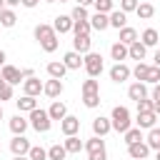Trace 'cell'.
<instances>
[{
  "label": "cell",
  "instance_id": "1",
  "mask_svg": "<svg viewBox=\"0 0 160 160\" xmlns=\"http://www.w3.org/2000/svg\"><path fill=\"white\" fill-rule=\"evenodd\" d=\"M35 40L40 42V48L45 50V52H55L58 50V32L52 30V25H48V22H40V25H35Z\"/></svg>",
  "mask_w": 160,
  "mask_h": 160
},
{
  "label": "cell",
  "instance_id": "2",
  "mask_svg": "<svg viewBox=\"0 0 160 160\" xmlns=\"http://www.w3.org/2000/svg\"><path fill=\"white\" fill-rule=\"evenodd\" d=\"M110 122H112V130H115V132H122V135H125V132L132 128L130 110H128L125 105H115L112 112H110Z\"/></svg>",
  "mask_w": 160,
  "mask_h": 160
},
{
  "label": "cell",
  "instance_id": "3",
  "mask_svg": "<svg viewBox=\"0 0 160 160\" xmlns=\"http://www.w3.org/2000/svg\"><path fill=\"white\" fill-rule=\"evenodd\" d=\"M30 128L32 130H38V132H48L50 128H52V120H50V115H48V110H42V108H35L32 112H30Z\"/></svg>",
  "mask_w": 160,
  "mask_h": 160
},
{
  "label": "cell",
  "instance_id": "4",
  "mask_svg": "<svg viewBox=\"0 0 160 160\" xmlns=\"http://www.w3.org/2000/svg\"><path fill=\"white\" fill-rule=\"evenodd\" d=\"M82 60H85L82 68H85V72H88L90 78H98V75L105 70V62H102V55H100V52H88Z\"/></svg>",
  "mask_w": 160,
  "mask_h": 160
},
{
  "label": "cell",
  "instance_id": "5",
  "mask_svg": "<svg viewBox=\"0 0 160 160\" xmlns=\"http://www.w3.org/2000/svg\"><path fill=\"white\" fill-rule=\"evenodd\" d=\"M0 75H2V80H5L8 85H18V82H25V78H22V70H18L15 65H2Z\"/></svg>",
  "mask_w": 160,
  "mask_h": 160
},
{
  "label": "cell",
  "instance_id": "6",
  "mask_svg": "<svg viewBox=\"0 0 160 160\" xmlns=\"http://www.w3.org/2000/svg\"><path fill=\"white\" fill-rule=\"evenodd\" d=\"M30 148H32V145H30V140H28L25 135H15V138L10 140V152H12V155H28Z\"/></svg>",
  "mask_w": 160,
  "mask_h": 160
},
{
  "label": "cell",
  "instance_id": "7",
  "mask_svg": "<svg viewBox=\"0 0 160 160\" xmlns=\"http://www.w3.org/2000/svg\"><path fill=\"white\" fill-rule=\"evenodd\" d=\"M130 75H132V70H130L125 62H115V65L110 68V80H112V82H125Z\"/></svg>",
  "mask_w": 160,
  "mask_h": 160
},
{
  "label": "cell",
  "instance_id": "8",
  "mask_svg": "<svg viewBox=\"0 0 160 160\" xmlns=\"http://www.w3.org/2000/svg\"><path fill=\"white\" fill-rule=\"evenodd\" d=\"M60 130H62V135H65V138H70V135H78V132H80V118H75V115H68L65 120H60Z\"/></svg>",
  "mask_w": 160,
  "mask_h": 160
},
{
  "label": "cell",
  "instance_id": "9",
  "mask_svg": "<svg viewBox=\"0 0 160 160\" xmlns=\"http://www.w3.org/2000/svg\"><path fill=\"white\" fill-rule=\"evenodd\" d=\"M72 50L80 52V55L92 52V40H90V35H75V40H72Z\"/></svg>",
  "mask_w": 160,
  "mask_h": 160
},
{
  "label": "cell",
  "instance_id": "10",
  "mask_svg": "<svg viewBox=\"0 0 160 160\" xmlns=\"http://www.w3.org/2000/svg\"><path fill=\"white\" fill-rule=\"evenodd\" d=\"M128 155H130L132 160H145V158L150 155V148H148L145 140H140V142H135V145H128Z\"/></svg>",
  "mask_w": 160,
  "mask_h": 160
},
{
  "label": "cell",
  "instance_id": "11",
  "mask_svg": "<svg viewBox=\"0 0 160 160\" xmlns=\"http://www.w3.org/2000/svg\"><path fill=\"white\" fill-rule=\"evenodd\" d=\"M42 88H45V82H40L38 78H28V80L22 82V92L30 95V98H38V95L42 92Z\"/></svg>",
  "mask_w": 160,
  "mask_h": 160
},
{
  "label": "cell",
  "instance_id": "12",
  "mask_svg": "<svg viewBox=\"0 0 160 160\" xmlns=\"http://www.w3.org/2000/svg\"><path fill=\"white\" fill-rule=\"evenodd\" d=\"M62 90H65V85H62V80H55V78H50L48 82H45V88H42V92L48 95V98H60L62 95Z\"/></svg>",
  "mask_w": 160,
  "mask_h": 160
},
{
  "label": "cell",
  "instance_id": "13",
  "mask_svg": "<svg viewBox=\"0 0 160 160\" xmlns=\"http://www.w3.org/2000/svg\"><path fill=\"white\" fill-rule=\"evenodd\" d=\"M128 98H130V100H135V102L145 100V98H148V85H145V82H138V80H135V82H132V85L128 88Z\"/></svg>",
  "mask_w": 160,
  "mask_h": 160
},
{
  "label": "cell",
  "instance_id": "14",
  "mask_svg": "<svg viewBox=\"0 0 160 160\" xmlns=\"http://www.w3.org/2000/svg\"><path fill=\"white\" fill-rule=\"evenodd\" d=\"M110 130H112L110 118H102V115H100V118H95V120H92V132H95L98 138H105Z\"/></svg>",
  "mask_w": 160,
  "mask_h": 160
},
{
  "label": "cell",
  "instance_id": "15",
  "mask_svg": "<svg viewBox=\"0 0 160 160\" xmlns=\"http://www.w3.org/2000/svg\"><path fill=\"white\" fill-rule=\"evenodd\" d=\"M72 25H75V22H72V18H70V15H58V18H55V22H52V30L62 35V32H72Z\"/></svg>",
  "mask_w": 160,
  "mask_h": 160
},
{
  "label": "cell",
  "instance_id": "16",
  "mask_svg": "<svg viewBox=\"0 0 160 160\" xmlns=\"http://www.w3.org/2000/svg\"><path fill=\"white\" fill-rule=\"evenodd\" d=\"M82 58H85V55H80V52L70 50V52H65V55H62V62H65V68H68V70H80V65L85 62Z\"/></svg>",
  "mask_w": 160,
  "mask_h": 160
},
{
  "label": "cell",
  "instance_id": "17",
  "mask_svg": "<svg viewBox=\"0 0 160 160\" xmlns=\"http://www.w3.org/2000/svg\"><path fill=\"white\" fill-rule=\"evenodd\" d=\"M48 115H50V120H65L68 118V105L60 102V100H52V105L48 108Z\"/></svg>",
  "mask_w": 160,
  "mask_h": 160
},
{
  "label": "cell",
  "instance_id": "18",
  "mask_svg": "<svg viewBox=\"0 0 160 160\" xmlns=\"http://www.w3.org/2000/svg\"><path fill=\"white\" fill-rule=\"evenodd\" d=\"M28 125H30V120H25V118H22L20 112L10 118V132H12V135H25Z\"/></svg>",
  "mask_w": 160,
  "mask_h": 160
},
{
  "label": "cell",
  "instance_id": "19",
  "mask_svg": "<svg viewBox=\"0 0 160 160\" xmlns=\"http://www.w3.org/2000/svg\"><path fill=\"white\" fill-rule=\"evenodd\" d=\"M155 120H158L155 112H138V118H135V122H138L140 130H152L155 128Z\"/></svg>",
  "mask_w": 160,
  "mask_h": 160
},
{
  "label": "cell",
  "instance_id": "20",
  "mask_svg": "<svg viewBox=\"0 0 160 160\" xmlns=\"http://www.w3.org/2000/svg\"><path fill=\"white\" fill-rule=\"evenodd\" d=\"M140 42H142L145 48H155V45L160 42V32H158L155 28H148V30H142V35H140Z\"/></svg>",
  "mask_w": 160,
  "mask_h": 160
},
{
  "label": "cell",
  "instance_id": "21",
  "mask_svg": "<svg viewBox=\"0 0 160 160\" xmlns=\"http://www.w3.org/2000/svg\"><path fill=\"white\" fill-rule=\"evenodd\" d=\"M145 55H148V48H145L140 40H135V42L128 48V58H132V60H138V62H142Z\"/></svg>",
  "mask_w": 160,
  "mask_h": 160
},
{
  "label": "cell",
  "instance_id": "22",
  "mask_svg": "<svg viewBox=\"0 0 160 160\" xmlns=\"http://www.w3.org/2000/svg\"><path fill=\"white\" fill-rule=\"evenodd\" d=\"M65 72H68V68H65V62H62V60H52V62H48V75H50V78L62 80V78H65Z\"/></svg>",
  "mask_w": 160,
  "mask_h": 160
},
{
  "label": "cell",
  "instance_id": "23",
  "mask_svg": "<svg viewBox=\"0 0 160 160\" xmlns=\"http://www.w3.org/2000/svg\"><path fill=\"white\" fill-rule=\"evenodd\" d=\"M65 150H68V155H78L80 150H85V142L78 138V135H70V138H65Z\"/></svg>",
  "mask_w": 160,
  "mask_h": 160
},
{
  "label": "cell",
  "instance_id": "24",
  "mask_svg": "<svg viewBox=\"0 0 160 160\" xmlns=\"http://www.w3.org/2000/svg\"><path fill=\"white\" fill-rule=\"evenodd\" d=\"M90 25H92V30H108L110 28V15H105V12H95L92 18H90Z\"/></svg>",
  "mask_w": 160,
  "mask_h": 160
},
{
  "label": "cell",
  "instance_id": "25",
  "mask_svg": "<svg viewBox=\"0 0 160 160\" xmlns=\"http://www.w3.org/2000/svg\"><path fill=\"white\" fill-rule=\"evenodd\" d=\"M110 28H115V30L128 28V15H125L122 10H112V12H110Z\"/></svg>",
  "mask_w": 160,
  "mask_h": 160
},
{
  "label": "cell",
  "instance_id": "26",
  "mask_svg": "<svg viewBox=\"0 0 160 160\" xmlns=\"http://www.w3.org/2000/svg\"><path fill=\"white\" fill-rule=\"evenodd\" d=\"M15 105H18V112H32L38 108V100L30 98V95H22L20 100H15Z\"/></svg>",
  "mask_w": 160,
  "mask_h": 160
},
{
  "label": "cell",
  "instance_id": "27",
  "mask_svg": "<svg viewBox=\"0 0 160 160\" xmlns=\"http://www.w3.org/2000/svg\"><path fill=\"white\" fill-rule=\"evenodd\" d=\"M110 55H112V60H115V62H122V60L128 58V45H122L120 40H118V42H112V45H110Z\"/></svg>",
  "mask_w": 160,
  "mask_h": 160
},
{
  "label": "cell",
  "instance_id": "28",
  "mask_svg": "<svg viewBox=\"0 0 160 160\" xmlns=\"http://www.w3.org/2000/svg\"><path fill=\"white\" fill-rule=\"evenodd\" d=\"M118 32H120V38H118V40H120L122 45H128V48L138 40V30H135V28H122V30H118Z\"/></svg>",
  "mask_w": 160,
  "mask_h": 160
},
{
  "label": "cell",
  "instance_id": "29",
  "mask_svg": "<svg viewBox=\"0 0 160 160\" xmlns=\"http://www.w3.org/2000/svg\"><path fill=\"white\" fill-rule=\"evenodd\" d=\"M85 150H88V155H92V152H102V150H105V140L98 138V135H92V138L85 142Z\"/></svg>",
  "mask_w": 160,
  "mask_h": 160
},
{
  "label": "cell",
  "instance_id": "30",
  "mask_svg": "<svg viewBox=\"0 0 160 160\" xmlns=\"http://www.w3.org/2000/svg\"><path fill=\"white\" fill-rule=\"evenodd\" d=\"M65 158H68L65 145L55 142V145H50V148H48V160H65Z\"/></svg>",
  "mask_w": 160,
  "mask_h": 160
},
{
  "label": "cell",
  "instance_id": "31",
  "mask_svg": "<svg viewBox=\"0 0 160 160\" xmlns=\"http://www.w3.org/2000/svg\"><path fill=\"white\" fill-rule=\"evenodd\" d=\"M135 15H138L140 20H150V18L155 15V5H152V2H140L138 10H135Z\"/></svg>",
  "mask_w": 160,
  "mask_h": 160
},
{
  "label": "cell",
  "instance_id": "32",
  "mask_svg": "<svg viewBox=\"0 0 160 160\" xmlns=\"http://www.w3.org/2000/svg\"><path fill=\"white\" fill-rule=\"evenodd\" d=\"M15 22H18V15H15L10 8H5L2 15H0V28H12Z\"/></svg>",
  "mask_w": 160,
  "mask_h": 160
},
{
  "label": "cell",
  "instance_id": "33",
  "mask_svg": "<svg viewBox=\"0 0 160 160\" xmlns=\"http://www.w3.org/2000/svg\"><path fill=\"white\" fill-rule=\"evenodd\" d=\"M122 138H125V145H135V142L142 140V130H140V128H130Z\"/></svg>",
  "mask_w": 160,
  "mask_h": 160
},
{
  "label": "cell",
  "instance_id": "34",
  "mask_svg": "<svg viewBox=\"0 0 160 160\" xmlns=\"http://www.w3.org/2000/svg\"><path fill=\"white\" fill-rule=\"evenodd\" d=\"M148 148L150 150H160V128H152L150 132H148Z\"/></svg>",
  "mask_w": 160,
  "mask_h": 160
},
{
  "label": "cell",
  "instance_id": "35",
  "mask_svg": "<svg viewBox=\"0 0 160 160\" xmlns=\"http://www.w3.org/2000/svg\"><path fill=\"white\" fill-rule=\"evenodd\" d=\"M148 70H150V65H148V62H138V65L132 68V75H135V80H138V82H145V78H148Z\"/></svg>",
  "mask_w": 160,
  "mask_h": 160
},
{
  "label": "cell",
  "instance_id": "36",
  "mask_svg": "<svg viewBox=\"0 0 160 160\" xmlns=\"http://www.w3.org/2000/svg\"><path fill=\"white\" fill-rule=\"evenodd\" d=\"M80 92H82V95H85V92H100V82H98L95 78H88V80H82Z\"/></svg>",
  "mask_w": 160,
  "mask_h": 160
},
{
  "label": "cell",
  "instance_id": "37",
  "mask_svg": "<svg viewBox=\"0 0 160 160\" xmlns=\"http://www.w3.org/2000/svg\"><path fill=\"white\" fill-rule=\"evenodd\" d=\"M82 105L90 108V110L98 108V105H100V92H85V95H82Z\"/></svg>",
  "mask_w": 160,
  "mask_h": 160
},
{
  "label": "cell",
  "instance_id": "38",
  "mask_svg": "<svg viewBox=\"0 0 160 160\" xmlns=\"http://www.w3.org/2000/svg\"><path fill=\"white\" fill-rule=\"evenodd\" d=\"M90 30H92L90 20H80V22L72 25V32H75V35H90Z\"/></svg>",
  "mask_w": 160,
  "mask_h": 160
},
{
  "label": "cell",
  "instance_id": "39",
  "mask_svg": "<svg viewBox=\"0 0 160 160\" xmlns=\"http://www.w3.org/2000/svg\"><path fill=\"white\" fill-rule=\"evenodd\" d=\"M28 158H30V160H48V150L40 148V145H32L30 152H28Z\"/></svg>",
  "mask_w": 160,
  "mask_h": 160
},
{
  "label": "cell",
  "instance_id": "40",
  "mask_svg": "<svg viewBox=\"0 0 160 160\" xmlns=\"http://www.w3.org/2000/svg\"><path fill=\"white\" fill-rule=\"evenodd\" d=\"M70 18H72V22H80V20H90V18H88V10H85L82 5H75V8H72V12H70Z\"/></svg>",
  "mask_w": 160,
  "mask_h": 160
},
{
  "label": "cell",
  "instance_id": "41",
  "mask_svg": "<svg viewBox=\"0 0 160 160\" xmlns=\"http://www.w3.org/2000/svg\"><path fill=\"white\" fill-rule=\"evenodd\" d=\"M92 5H95V12H105V15L112 12V0H95Z\"/></svg>",
  "mask_w": 160,
  "mask_h": 160
},
{
  "label": "cell",
  "instance_id": "42",
  "mask_svg": "<svg viewBox=\"0 0 160 160\" xmlns=\"http://www.w3.org/2000/svg\"><path fill=\"white\" fill-rule=\"evenodd\" d=\"M138 5H140V0H120V10H122L125 15H128V12H135Z\"/></svg>",
  "mask_w": 160,
  "mask_h": 160
},
{
  "label": "cell",
  "instance_id": "43",
  "mask_svg": "<svg viewBox=\"0 0 160 160\" xmlns=\"http://www.w3.org/2000/svg\"><path fill=\"white\" fill-rule=\"evenodd\" d=\"M152 108H155L152 98H145V100H140V102H138V112H155Z\"/></svg>",
  "mask_w": 160,
  "mask_h": 160
},
{
  "label": "cell",
  "instance_id": "44",
  "mask_svg": "<svg viewBox=\"0 0 160 160\" xmlns=\"http://www.w3.org/2000/svg\"><path fill=\"white\" fill-rule=\"evenodd\" d=\"M145 82H152V85H158V82H160V68L150 65V70H148V78H145Z\"/></svg>",
  "mask_w": 160,
  "mask_h": 160
},
{
  "label": "cell",
  "instance_id": "45",
  "mask_svg": "<svg viewBox=\"0 0 160 160\" xmlns=\"http://www.w3.org/2000/svg\"><path fill=\"white\" fill-rule=\"evenodd\" d=\"M2 100H12V85H8V82L0 88V102Z\"/></svg>",
  "mask_w": 160,
  "mask_h": 160
},
{
  "label": "cell",
  "instance_id": "46",
  "mask_svg": "<svg viewBox=\"0 0 160 160\" xmlns=\"http://www.w3.org/2000/svg\"><path fill=\"white\" fill-rule=\"evenodd\" d=\"M88 160H108V150H102V152H92V155H88Z\"/></svg>",
  "mask_w": 160,
  "mask_h": 160
},
{
  "label": "cell",
  "instance_id": "47",
  "mask_svg": "<svg viewBox=\"0 0 160 160\" xmlns=\"http://www.w3.org/2000/svg\"><path fill=\"white\" fill-rule=\"evenodd\" d=\"M22 78H25V80H28V78H35V70H32V68H25V70H22Z\"/></svg>",
  "mask_w": 160,
  "mask_h": 160
},
{
  "label": "cell",
  "instance_id": "48",
  "mask_svg": "<svg viewBox=\"0 0 160 160\" xmlns=\"http://www.w3.org/2000/svg\"><path fill=\"white\" fill-rule=\"evenodd\" d=\"M150 98H152V100H160V82L152 88V95H150Z\"/></svg>",
  "mask_w": 160,
  "mask_h": 160
},
{
  "label": "cell",
  "instance_id": "49",
  "mask_svg": "<svg viewBox=\"0 0 160 160\" xmlns=\"http://www.w3.org/2000/svg\"><path fill=\"white\" fill-rule=\"evenodd\" d=\"M152 65H155V68H160V48H158V50H155V55H152Z\"/></svg>",
  "mask_w": 160,
  "mask_h": 160
},
{
  "label": "cell",
  "instance_id": "50",
  "mask_svg": "<svg viewBox=\"0 0 160 160\" xmlns=\"http://www.w3.org/2000/svg\"><path fill=\"white\" fill-rule=\"evenodd\" d=\"M38 2H40V0H22V2H20V5H25V8H35V5H38Z\"/></svg>",
  "mask_w": 160,
  "mask_h": 160
},
{
  "label": "cell",
  "instance_id": "51",
  "mask_svg": "<svg viewBox=\"0 0 160 160\" xmlns=\"http://www.w3.org/2000/svg\"><path fill=\"white\" fill-rule=\"evenodd\" d=\"M95 0H78V5H82V8H88V5H92Z\"/></svg>",
  "mask_w": 160,
  "mask_h": 160
},
{
  "label": "cell",
  "instance_id": "52",
  "mask_svg": "<svg viewBox=\"0 0 160 160\" xmlns=\"http://www.w3.org/2000/svg\"><path fill=\"white\" fill-rule=\"evenodd\" d=\"M22 0H5V5H10V8H15V5H20Z\"/></svg>",
  "mask_w": 160,
  "mask_h": 160
},
{
  "label": "cell",
  "instance_id": "53",
  "mask_svg": "<svg viewBox=\"0 0 160 160\" xmlns=\"http://www.w3.org/2000/svg\"><path fill=\"white\" fill-rule=\"evenodd\" d=\"M152 102H155V108H152V110H155V115H160V100H152Z\"/></svg>",
  "mask_w": 160,
  "mask_h": 160
},
{
  "label": "cell",
  "instance_id": "54",
  "mask_svg": "<svg viewBox=\"0 0 160 160\" xmlns=\"http://www.w3.org/2000/svg\"><path fill=\"white\" fill-rule=\"evenodd\" d=\"M0 65H8V62H5V52H2V50H0Z\"/></svg>",
  "mask_w": 160,
  "mask_h": 160
},
{
  "label": "cell",
  "instance_id": "55",
  "mask_svg": "<svg viewBox=\"0 0 160 160\" xmlns=\"http://www.w3.org/2000/svg\"><path fill=\"white\" fill-rule=\"evenodd\" d=\"M12 160H30V158H28V155H15Z\"/></svg>",
  "mask_w": 160,
  "mask_h": 160
},
{
  "label": "cell",
  "instance_id": "56",
  "mask_svg": "<svg viewBox=\"0 0 160 160\" xmlns=\"http://www.w3.org/2000/svg\"><path fill=\"white\" fill-rule=\"evenodd\" d=\"M8 5H5V0H0V15H2V10H5Z\"/></svg>",
  "mask_w": 160,
  "mask_h": 160
},
{
  "label": "cell",
  "instance_id": "57",
  "mask_svg": "<svg viewBox=\"0 0 160 160\" xmlns=\"http://www.w3.org/2000/svg\"><path fill=\"white\" fill-rule=\"evenodd\" d=\"M2 85H5V80H2V75H0V88H2Z\"/></svg>",
  "mask_w": 160,
  "mask_h": 160
},
{
  "label": "cell",
  "instance_id": "58",
  "mask_svg": "<svg viewBox=\"0 0 160 160\" xmlns=\"http://www.w3.org/2000/svg\"><path fill=\"white\" fill-rule=\"evenodd\" d=\"M0 120H2V102H0Z\"/></svg>",
  "mask_w": 160,
  "mask_h": 160
},
{
  "label": "cell",
  "instance_id": "59",
  "mask_svg": "<svg viewBox=\"0 0 160 160\" xmlns=\"http://www.w3.org/2000/svg\"><path fill=\"white\" fill-rule=\"evenodd\" d=\"M155 160H160V150H158V155H155Z\"/></svg>",
  "mask_w": 160,
  "mask_h": 160
},
{
  "label": "cell",
  "instance_id": "60",
  "mask_svg": "<svg viewBox=\"0 0 160 160\" xmlns=\"http://www.w3.org/2000/svg\"><path fill=\"white\" fill-rule=\"evenodd\" d=\"M45 2H58V0H45Z\"/></svg>",
  "mask_w": 160,
  "mask_h": 160
},
{
  "label": "cell",
  "instance_id": "61",
  "mask_svg": "<svg viewBox=\"0 0 160 160\" xmlns=\"http://www.w3.org/2000/svg\"><path fill=\"white\" fill-rule=\"evenodd\" d=\"M60 2H68V0H60Z\"/></svg>",
  "mask_w": 160,
  "mask_h": 160
},
{
  "label": "cell",
  "instance_id": "62",
  "mask_svg": "<svg viewBox=\"0 0 160 160\" xmlns=\"http://www.w3.org/2000/svg\"><path fill=\"white\" fill-rule=\"evenodd\" d=\"M0 152H2V145H0Z\"/></svg>",
  "mask_w": 160,
  "mask_h": 160
}]
</instances>
